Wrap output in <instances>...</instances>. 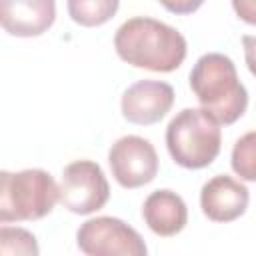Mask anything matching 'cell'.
Segmentation results:
<instances>
[{
  "label": "cell",
  "instance_id": "1",
  "mask_svg": "<svg viewBox=\"0 0 256 256\" xmlns=\"http://www.w3.org/2000/svg\"><path fill=\"white\" fill-rule=\"evenodd\" d=\"M116 54L134 68L172 72L186 58V38L172 26L136 16L126 20L114 36Z\"/></svg>",
  "mask_w": 256,
  "mask_h": 256
},
{
  "label": "cell",
  "instance_id": "2",
  "mask_svg": "<svg viewBox=\"0 0 256 256\" xmlns=\"http://www.w3.org/2000/svg\"><path fill=\"white\" fill-rule=\"evenodd\" d=\"M190 88L202 110L218 124H234L246 112L248 92L238 80L234 62L220 52H208L196 60L190 72Z\"/></svg>",
  "mask_w": 256,
  "mask_h": 256
},
{
  "label": "cell",
  "instance_id": "3",
  "mask_svg": "<svg viewBox=\"0 0 256 256\" xmlns=\"http://www.w3.org/2000/svg\"><path fill=\"white\" fill-rule=\"evenodd\" d=\"M222 144L220 124L202 108H184L166 128V148L172 160L190 170L210 166Z\"/></svg>",
  "mask_w": 256,
  "mask_h": 256
},
{
  "label": "cell",
  "instance_id": "4",
  "mask_svg": "<svg viewBox=\"0 0 256 256\" xmlns=\"http://www.w3.org/2000/svg\"><path fill=\"white\" fill-rule=\"evenodd\" d=\"M60 200L54 178L40 168L0 174V222H26L48 216Z\"/></svg>",
  "mask_w": 256,
  "mask_h": 256
},
{
  "label": "cell",
  "instance_id": "5",
  "mask_svg": "<svg viewBox=\"0 0 256 256\" xmlns=\"http://www.w3.org/2000/svg\"><path fill=\"white\" fill-rule=\"evenodd\" d=\"M76 242L88 256H146L148 252L142 236L112 216L86 220L76 232Z\"/></svg>",
  "mask_w": 256,
  "mask_h": 256
},
{
  "label": "cell",
  "instance_id": "6",
  "mask_svg": "<svg viewBox=\"0 0 256 256\" xmlns=\"http://www.w3.org/2000/svg\"><path fill=\"white\" fill-rule=\"evenodd\" d=\"M60 204L74 214H92L110 198V186L102 168L92 160L70 162L62 170Z\"/></svg>",
  "mask_w": 256,
  "mask_h": 256
},
{
  "label": "cell",
  "instance_id": "7",
  "mask_svg": "<svg viewBox=\"0 0 256 256\" xmlns=\"http://www.w3.org/2000/svg\"><path fill=\"white\" fill-rule=\"evenodd\" d=\"M108 164L114 180L122 188H140L158 174V154L150 140L142 136H122L108 152Z\"/></svg>",
  "mask_w": 256,
  "mask_h": 256
},
{
  "label": "cell",
  "instance_id": "8",
  "mask_svg": "<svg viewBox=\"0 0 256 256\" xmlns=\"http://www.w3.org/2000/svg\"><path fill=\"white\" fill-rule=\"evenodd\" d=\"M174 104V88L160 80H140L122 94V116L140 126L160 122Z\"/></svg>",
  "mask_w": 256,
  "mask_h": 256
},
{
  "label": "cell",
  "instance_id": "9",
  "mask_svg": "<svg viewBox=\"0 0 256 256\" xmlns=\"http://www.w3.org/2000/svg\"><path fill=\"white\" fill-rule=\"evenodd\" d=\"M248 188L232 176L218 174L210 178L200 190V206L212 222H232L248 208Z\"/></svg>",
  "mask_w": 256,
  "mask_h": 256
},
{
  "label": "cell",
  "instance_id": "10",
  "mask_svg": "<svg viewBox=\"0 0 256 256\" xmlns=\"http://www.w3.org/2000/svg\"><path fill=\"white\" fill-rule=\"evenodd\" d=\"M54 0H0V22L12 36H40L54 24Z\"/></svg>",
  "mask_w": 256,
  "mask_h": 256
},
{
  "label": "cell",
  "instance_id": "11",
  "mask_svg": "<svg viewBox=\"0 0 256 256\" xmlns=\"http://www.w3.org/2000/svg\"><path fill=\"white\" fill-rule=\"evenodd\" d=\"M142 218L158 236H176L188 222V208L182 196L172 190H154L142 206Z\"/></svg>",
  "mask_w": 256,
  "mask_h": 256
},
{
  "label": "cell",
  "instance_id": "12",
  "mask_svg": "<svg viewBox=\"0 0 256 256\" xmlns=\"http://www.w3.org/2000/svg\"><path fill=\"white\" fill-rule=\"evenodd\" d=\"M120 0H68L70 18L86 28L106 24L118 12Z\"/></svg>",
  "mask_w": 256,
  "mask_h": 256
},
{
  "label": "cell",
  "instance_id": "13",
  "mask_svg": "<svg viewBox=\"0 0 256 256\" xmlns=\"http://www.w3.org/2000/svg\"><path fill=\"white\" fill-rule=\"evenodd\" d=\"M230 162L242 180L256 182V132H248L236 140Z\"/></svg>",
  "mask_w": 256,
  "mask_h": 256
},
{
  "label": "cell",
  "instance_id": "14",
  "mask_svg": "<svg viewBox=\"0 0 256 256\" xmlns=\"http://www.w3.org/2000/svg\"><path fill=\"white\" fill-rule=\"evenodd\" d=\"M0 252L6 256H38L40 248L32 232L24 228H10L2 226L0 228Z\"/></svg>",
  "mask_w": 256,
  "mask_h": 256
},
{
  "label": "cell",
  "instance_id": "15",
  "mask_svg": "<svg viewBox=\"0 0 256 256\" xmlns=\"http://www.w3.org/2000/svg\"><path fill=\"white\" fill-rule=\"evenodd\" d=\"M158 2L172 14H192L204 4V0H158Z\"/></svg>",
  "mask_w": 256,
  "mask_h": 256
},
{
  "label": "cell",
  "instance_id": "16",
  "mask_svg": "<svg viewBox=\"0 0 256 256\" xmlns=\"http://www.w3.org/2000/svg\"><path fill=\"white\" fill-rule=\"evenodd\" d=\"M232 8L240 20L256 26V0H232Z\"/></svg>",
  "mask_w": 256,
  "mask_h": 256
},
{
  "label": "cell",
  "instance_id": "17",
  "mask_svg": "<svg viewBox=\"0 0 256 256\" xmlns=\"http://www.w3.org/2000/svg\"><path fill=\"white\" fill-rule=\"evenodd\" d=\"M242 46H244V58H246V66L252 72V76H256V36H242Z\"/></svg>",
  "mask_w": 256,
  "mask_h": 256
}]
</instances>
